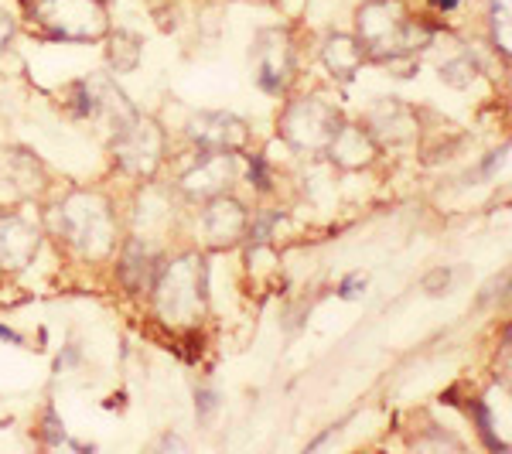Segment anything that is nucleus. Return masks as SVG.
Returning a JSON list of instances; mask_svg holds the SVG:
<instances>
[{"label":"nucleus","mask_w":512,"mask_h":454,"mask_svg":"<svg viewBox=\"0 0 512 454\" xmlns=\"http://www.w3.org/2000/svg\"><path fill=\"white\" fill-rule=\"evenodd\" d=\"M366 287H369V280L362 277V274H349L342 280V284H338V294L345 297V301H359L362 294H366Z\"/></svg>","instance_id":"5701e85b"},{"label":"nucleus","mask_w":512,"mask_h":454,"mask_svg":"<svg viewBox=\"0 0 512 454\" xmlns=\"http://www.w3.org/2000/svg\"><path fill=\"white\" fill-rule=\"evenodd\" d=\"M161 448H175V451H185L188 444L181 441V437H171V434H168V437H164V441H161Z\"/></svg>","instance_id":"bb28decb"},{"label":"nucleus","mask_w":512,"mask_h":454,"mask_svg":"<svg viewBox=\"0 0 512 454\" xmlns=\"http://www.w3.org/2000/svg\"><path fill=\"white\" fill-rule=\"evenodd\" d=\"M188 137L198 151H226V154H243L250 151V127L246 120H239L236 113L222 110H202L188 120Z\"/></svg>","instance_id":"1a4fd4ad"},{"label":"nucleus","mask_w":512,"mask_h":454,"mask_svg":"<svg viewBox=\"0 0 512 454\" xmlns=\"http://www.w3.org/2000/svg\"><path fill=\"white\" fill-rule=\"evenodd\" d=\"M0 338H7L11 345H21V335H18V332H11V328H4V325H0Z\"/></svg>","instance_id":"cd10ccee"},{"label":"nucleus","mask_w":512,"mask_h":454,"mask_svg":"<svg viewBox=\"0 0 512 454\" xmlns=\"http://www.w3.org/2000/svg\"><path fill=\"white\" fill-rule=\"evenodd\" d=\"M171 219H175V209H171V198L161 192V188L147 185L144 192L137 195V209H134V236L154 243L158 236H164L171 229Z\"/></svg>","instance_id":"f3484780"},{"label":"nucleus","mask_w":512,"mask_h":454,"mask_svg":"<svg viewBox=\"0 0 512 454\" xmlns=\"http://www.w3.org/2000/svg\"><path fill=\"white\" fill-rule=\"evenodd\" d=\"M0 178L21 198H35L45 188V164L24 147H0Z\"/></svg>","instance_id":"2eb2a0df"},{"label":"nucleus","mask_w":512,"mask_h":454,"mask_svg":"<svg viewBox=\"0 0 512 454\" xmlns=\"http://www.w3.org/2000/svg\"><path fill=\"white\" fill-rule=\"evenodd\" d=\"M41 246V229L18 212H0V270L21 274L28 263H35Z\"/></svg>","instance_id":"ddd939ff"},{"label":"nucleus","mask_w":512,"mask_h":454,"mask_svg":"<svg viewBox=\"0 0 512 454\" xmlns=\"http://www.w3.org/2000/svg\"><path fill=\"white\" fill-rule=\"evenodd\" d=\"M478 79V65L472 55H458V59L441 65V82H448L451 89H468Z\"/></svg>","instance_id":"aec40b11"},{"label":"nucleus","mask_w":512,"mask_h":454,"mask_svg":"<svg viewBox=\"0 0 512 454\" xmlns=\"http://www.w3.org/2000/svg\"><path fill=\"white\" fill-rule=\"evenodd\" d=\"M366 130L379 140V147H400L417 140L420 134V117L414 106L400 103V99H376L366 110Z\"/></svg>","instance_id":"9b49d317"},{"label":"nucleus","mask_w":512,"mask_h":454,"mask_svg":"<svg viewBox=\"0 0 512 454\" xmlns=\"http://www.w3.org/2000/svg\"><path fill=\"white\" fill-rule=\"evenodd\" d=\"M250 229V209L233 195H216L202 209V236L212 250H233L246 239Z\"/></svg>","instance_id":"9d476101"},{"label":"nucleus","mask_w":512,"mask_h":454,"mask_svg":"<svg viewBox=\"0 0 512 454\" xmlns=\"http://www.w3.org/2000/svg\"><path fill=\"white\" fill-rule=\"evenodd\" d=\"M154 308L171 325H192L209 308V263L202 253H181L161 263L151 287Z\"/></svg>","instance_id":"7ed1b4c3"},{"label":"nucleus","mask_w":512,"mask_h":454,"mask_svg":"<svg viewBox=\"0 0 512 454\" xmlns=\"http://www.w3.org/2000/svg\"><path fill=\"white\" fill-rule=\"evenodd\" d=\"M144 59V41L134 31H110L106 35V62L113 72H137Z\"/></svg>","instance_id":"a211bd4d"},{"label":"nucleus","mask_w":512,"mask_h":454,"mask_svg":"<svg viewBox=\"0 0 512 454\" xmlns=\"http://www.w3.org/2000/svg\"><path fill=\"white\" fill-rule=\"evenodd\" d=\"M437 11H451V7H458V0H431Z\"/></svg>","instance_id":"c85d7f7f"},{"label":"nucleus","mask_w":512,"mask_h":454,"mask_svg":"<svg viewBox=\"0 0 512 454\" xmlns=\"http://www.w3.org/2000/svg\"><path fill=\"white\" fill-rule=\"evenodd\" d=\"M489 28H492L495 52H499L502 59H509V52H512V0H492Z\"/></svg>","instance_id":"6ab92c4d"},{"label":"nucleus","mask_w":512,"mask_h":454,"mask_svg":"<svg viewBox=\"0 0 512 454\" xmlns=\"http://www.w3.org/2000/svg\"><path fill=\"white\" fill-rule=\"evenodd\" d=\"M52 229L86 260H106L117 250V216L99 192L65 195L52 209Z\"/></svg>","instance_id":"f03ea898"},{"label":"nucleus","mask_w":512,"mask_h":454,"mask_svg":"<svg viewBox=\"0 0 512 454\" xmlns=\"http://www.w3.org/2000/svg\"><path fill=\"white\" fill-rule=\"evenodd\" d=\"M448 284H451V270H444V267H437L434 274H427V277H424V291H427V294H434V297L448 291Z\"/></svg>","instance_id":"393cba45"},{"label":"nucleus","mask_w":512,"mask_h":454,"mask_svg":"<svg viewBox=\"0 0 512 454\" xmlns=\"http://www.w3.org/2000/svg\"><path fill=\"white\" fill-rule=\"evenodd\" d=\"M216 410H219V396L212 393V390H198L195 396V414L202 424H209L212 417H216Z\"/></svg>","instance_id":"4be33fe9"},{"label":"nucleus","mask_w":512,"mask_h":454,"mask_svg":"<svg viewBox=\"0 0 512 454\" xmlns=\"http://www.w3.org/2000/svg\"><path fill=\"white\" fill-rule=\"evenodd\" d=\"M236 154L226 151H198V161L181 175L178 192L188 202H209L216 195H226L236 185Z\"/></svg>","instance_id":"6e6552de"},{"label":"nucleus","mask_w":512,"mask_h":454,"mask_svg":"<svg viewBox=\"0 0 512 454\" xmlns=\"http://www.w3.org/2000/svg\"><path fill=\"white\" fill-rule=\"evenodd\" d=\"M250 185L256 192H270V188H274V178H270V168H267V158H263V154H256L250 164Z\"/></svg>","instance_id":"412c9836"},{"label":"nucleus","mask_w":512,"mask_h":454,"mask_svg":"<svg viewBox=\"0 0 512 454\" xmlns=\"http://www.w3.org/2000/svg\"><path fill=\"white\" fill-rule=\"evenodd\" d=\"M253 69L256 82L267 93H287L297 69V48L287 28H263L253 38Z\"/></svg>","instance_id":"0eeeda50"},{"label":"nucleus","mask_w":512,"mask_h":454,"mask_svg":"<svg viewBox=\"0 0 512 454\" xmlns=\"http://www.w3.org/2000/svg\"><path fill=\"white\" fill-rule=\"evenodd\" d=\"M321 62H325V69L332 72V79L352 82L369 59H366V48H362L359 38L345 35V31H335V35H328L325 45H321Z\"/></svg>","instance_id":"dca6fc26"},{"label":"nucleus","mask_w":512,"mask_h":454,"mask_svg":"<svg viewBox=\"0 0 512 454\" xmlns=\"http://www.w3.org/2000/svg\"><path fill=\"white\" fill-rule=\"evenodd\" d=\"M11 38H14V18L7 11H0V52L11 45Z\"/></svg>","instance_id":"a878e982"},{"label":"nucleus","mask_w":512,"mask_h":454,"mask_svg":"<svg viewBox=\"0 0 512 454\" xmlns=\"http://www.w3.org/2000/svg\"><path fill=\"white\" fill-rule=\"evenodd\" d=\"M355 38L362 41L369 62L383 65L431 45V28L410 18L400 0H366L355 11Z\"/></svg>","instance_id":"f257e3e1"},{"label":"nucleus","mask_w":512,"mask_h":454,"mask_svg":"<svg viewBox=\"0 0 512 454\" xmlns=\"http://www.w3.org/2000/svg\"><path fill=\"white\" fill-rule=\"evenodd\" d=\"M41 441L45 444H62L65 441V431H62V420L48 410L45 414V427H41Z\"/></svg>","instance_id":"b1692460"},{"label":"nucleus","mask_w":512,"mask_h":454,"mask_svg":"<svg viewBox=\"0 0 512 454\" xmlns=\"http://www.w3.org/2000/svg\"><path fill=\"white\" fill-rule=\"evenodd\" d=\"M342 110L325 96H297L280 113V137L301 154H318L342 123Z\"/></svg>","instance_id":"39448f33"},{"label":"nucleus","mask_w":512,"mask_h":454,"mask_svg":"<svg viewBox=\"0 0 512 454\" xmlns=\"http://www.w3.org/2000/svg\"><path fill=\"white\" fill-rule=\"evenodd\" d=\"M31 21L59 41H103L110 35V11L103 0H35Z\"/></svg>","instance_id":"20e7f679"},{"label":"nucleus","mask_w":512,"mask_h":454,"mask_svg":"<svg viewBox=\"0 0 512 454\" xmlns=\"http://www.w3.org/2000/svg\"><path fill=\"white\" fill-rule=\"evenodd\" d=\"M113 158H117L120 171L134 175L140 181H151L158 175L161 161H164V147H168V137H164V127L151 117H137L127 120L120 130H113Z\"/></svg>","instance_id":"423d86ee"},{"label":"nucleus","mask_w":512,"mask_h":454,"mask_svg":"<svg viewBox=\"0 0 512 454\" xmlns=\"http://www.w3.org/2000/svg\"><path fill=\"white\" fill-rule=\"evenodd\" d=\"M379 151H383V147H379V140L366 130V123H352V120L338 123V130H335L332 140H328V147H325L328 161H332L335 168H342V171L373 168Z\"/></svg>","instance_id":"f8f14e48"},{"label":"nucleus","mask_w":512,"mask_h":454,"mask_svg":"<svg viewBox=\"0 0 512 454\" xmlns=\"http://www.w3.org/2000/svg\"><path fill=\"white\" fill-rule=\"evenodd\" d=\"M158 267H161V253L154 243L137 239V236H130L127 243H123L117 274H120L123 287H127L130 294H140V291L151 294L154 277H158Z\"/></svg>","instance_id":"4468645a"}]
</instances>
